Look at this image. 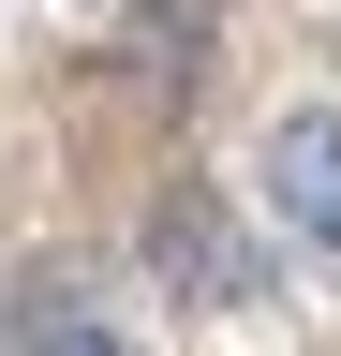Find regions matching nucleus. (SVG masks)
Masks as SVG:
<instances>
[{
	"label": "nucleus",
	"instance_id": "3",
	"mask_svg": "<svg viewBox=\"0 0 341 356\" xmlns=\"http://www.w3.org/2000/svg\"><path fill=\"white\" fill-rule=\"evenodd\" d=\"M30 356H119V341L90 327V312H45V327H30Z\"/></svg>",
	"mask_w": 341,
	"mask_h": 356
},
{
	"label": "nucleus",
	"instance_id": "2",
	"mask_svg": "<svg viewBox=\"0 0 341 356\" xmlns=\"http://www.w3.org/2000/svg\"><path fill=\"white\" fill-rule=\"evenodd\" d=\"M163 267H178L208 312H252V297H267V252H252L223 208H178V222H163Z\"/></svg>",
	"mask_w": 341,
	"mask_h": 356
},
{
	"label": "nucleus",
	"instance_id": "1",
	"mask_svg": "<svg viewBox=\"0 0 341 356\" xmlns=\"http://www.w3.org/2000/svg\"><path fill=\"white\" fill-rule=\"evenodd\" d=\"M267 222L312 238V252H341V104H297L267 134Z\"/></svg>",
	"mask_w": 341,
	"mask_h": 356
}]
</instances>
